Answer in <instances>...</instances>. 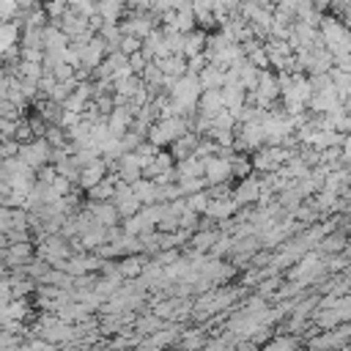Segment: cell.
<instances>
[{
    "label": "cell",
    "mask_w": 351,
    "mask_h": 351,
    "mask_svg": "<svg viewBox=\"0 0 351 351\" xmlns=\"http://www.w3.org/2000/svg\"><path fill=\"white\" fill-rule=\"evenodd\" d=\"M318 33H321V41L326 44V52L332 55V60L351 55V30L343 22L324 16V19H318Z\"/></svg>",
    "instance_id": "1"
},
{
    "label": "cell",
    "mask_w": 351,
    "mask_h": 351,
    "mask_svg": "<svg viewBox=\"0 0 351 351\" xmlns=\"http://www.w3.org/2000/svg\"><path fill=\"white\" fill-rule=\"evenodd\" d=\"M36 329H38V337H41V340H47V343H52V346H60V343H71V340H77V329H74V324H66V321H63V318H58L55 313L41 315V318H38V324H36Z\"/></svg>",
    "instance_id": "2"
},
{
    "label": "cell",
    "mask_w": 351,
    "mask_h": 351,
    "mask_svg": "<svg viewBox=\"0 0 351 351\" xmlns=\"http://www.w3.org/2000/svg\"><path fill=\"white\" fill-rule=\"evenodd\" d=\"M230 151H219L217 156H208L203 162V178H206V189L208 186H219L228 184L233 178V167H230Z\"/></svg>",
    "instance_id": "3"
},
{
    "label": "cell",
    "mask_w": 351,
    "mask_h": 351,
    "mask_svg": "<svg viewBox=\"0 0 351 351\" xmlns=\"http://www.w3.org/2000/svg\"><path fill=\"white\" fill-rule=\"evenodd\" d=\"M324 271V263H321V255L318 252H307V255H302L293 266H291V271H288V280L293 282V285H307V282H313L318 274Z\"/></svg>",
    "instance_id": "4"
},
{
    "label": "cell",
    "mask_w": 351,
    "mask_h": 351,
    "mask_svg": "<svg viewBox=\"0 0 351 351\" xmlns=\"http://www.w3.org/2000/svg\"><path fill=\"white\" fill-rule=\"evenodd\" d=\"M22 165H27L30 170H41L47 162H52V145L47 140H33L27 145H19V154Z\"/></svg>",
    "instance_id": "5"
},
{
    "label": "cell",
    "mask_w": 351,
    "mask_h": 351,
    "mask_svg": "<svg viewBox=\"0 0 351 351\" xmlns=\"http://www.w3.org/2000/svg\"><path fill=\"white\" fill-rule=\"evenodd\" d=\"M266 145L263 123H239L236 126V151H258Z\"/></svg>",
    "instance_id": "6"
},
{
    "label": "cell",
    "mask_w": 351,
    "mask_h": 351,
    "mask_svg": "<svg viewBox=\"0 0 351 351\" xmlns=\"http://www.w3.org/2000/svg\"><path fill=\"white\" fill-rule=\"evenodd\" d=\"M112 206L118 208V214H121V219H129V217H137L140 214V208H143V203L137 200V195H134V189L129 186V184H118L115 186V197H112Z\"/></svg>",
    "instance_id": "7"
},
{
    "label": "cell",
    "mask_w": 351,
    "mask_h": 351,
    "mask_svg": "<svg viewBox=\"0 0 351 351\" xmlns=\"http://www.w3.org/2000/svg\"><path fill=\"white\" fill-rule=\"evenodd\" d=\"M340 107H343V99L337 96V90H335V82H332L329 88L313 90V99H310V110H315V112H321V115H329V112H335V110H340Z\"/></svg>",
    "instance_id": "8"
},
{
    "label": "cell",
    "mask_w": 351,
    "mask_h": 351,
    "mask_svg": "<svg viewBox=\"0 0 351 351\" xmlns=\"http://www.w3.org/2000/svg\"><path fill=\"white\" fill-rule=\"evenodd\" d=\"M261 192H263V184L258 176H247L239 181V186L233 189V200L239 206H250V203H258L261 200Z\"/></svg>",
    "instance_id": "9"
},
{
    "label": "cell",
    "mask_w": 351,
    "mask_h": 351,
    "mask_svg": "<svg viewBox=\"0 0 351 351\" xmlns=\"http://www.w3.org/2000/svg\"><path fill=\"white\" fill-rule=\"evenodd\" d=\"M115 176L123 181V184H137L140 178H143V165H140V159L134 156V154H123L118 162H115Z\"/></svg>",
    "instance_id": "10"
},
{
    "label": "cell",
    "mask_w": 351,
    "mask_h": 351,
    "mask_svg": "<svg viewBox=\"0 0 351 351\" xmlns=\"http://www.w3.org/2000/svg\"><path fill=\"white\" fill-rule=\"evenodd\" d=\"M176 340H181L178 326H167V329H162V332H156V335H151V337H143L137 348H140V351H162V348H167V346L176 343Z\"/></svg>",
    "instance_id": "11"
},
{
    "label": "cell",
    "mask_w": 351,
    "mask_h": 351,
    "mask_svg": "<svg viewBox=\"0 0 351 351\" xmlns=\"http://www.w3.org/2000/svg\"><path fill=\"white\" fill-rule=\"evenodd\" d=\"M197 112L208 121H214L219 112H225V101H222V90H203L200 101H197Z\"/></svg>",
    "instance_id": "12"
},
{
    "label": "cell",
    "mask_w": 351,
    "mask_h": 351,
    "mask_svg": "<svg viewBox=\"0 0 351 351\" xmlns=\"http://www.w3.org/2000/svg\"><path fill=\"white\" fill-rule=\"evenodd\" d=\"M88 211L93 214L96 225H101V228H107V230H112V228L121 222V214H118V208H115L112 203H88Z\"/></svg>",
    "instance_id": "13"
},
{
    "label": "cell",
    "mask_w": 351,
    "mask_h": 351,
    "mask_svg": "<svg viewBox=\"0 0 351 351\" xmlns=\"http://www.w3.org/2000/svg\"><path fill=\"white\" fill-rule=\"evenodd\" d=\"M104 178H107V162L99 159V162H93V165H88V167L80 170V181H77V184L90 192V189H93L96 184H101Z\"/></svg>",
    "instance_id": "14"
},
{
    "label": "cell",
    "mask_w": 351,
    "mask_h": 351,
    "mask_svg": "<svg viewBox=\"0 0 351 351\" xmlns=\"http://www.w3.org/2000/svg\"><path fill=\"white\" fill-rule=\"evenodd\" d=\"M222 101H225V110L239 115L244 110V101H247V90L241 85H225L222 88Z\"/></svg>",
    "instance_id": "15"
},
{
    "label": "cell",
    "mask_w": 351,
    "mask_h": 351,
    "mask_svg": "<svg viewBox=\"0 0 351 351\" xmlns=\"http://www.w3.org/2000/svg\"><path fill=\"white\" fill-rule=\"evenodd\" d=\"M236 208H239V203H236L233 197H225V200H208V208H206L203 217L225 222V219H230V217L236 214Z\"/></svg>",
    "instance_id": "16"
},
{
    "label": "cell",
    "mask_w": 351,
    "mask_h": 351,
    "mask_svg": "<svg viewBox=\"0 0 351 351\" xmlns=\"http://www.w3.org/2000/svg\"><path fill=\"white\" fill-rule=\"evenodd\" d=\"M71 47V38L58 27V25H47L44 27V52H55V49H66Z\"/></svg>",
    "instance_id": "17"
},
{
    "label": "cell",
    "mask_w": 351,
    "mask_h": 351,
    "mask_svg": "<svg viewBox=\"0 0 351 351\" xmlns=\"http://www.w3.org/2000/svg\"><path fill=\"white\" fill-rule=\"evenodd\" d=\"M206 44H208V33L206 30H192L184 36V58H197L206 52Z\"/></svg>",
    "instance_id": "18"
},
{
    "label": "cell",
    "mask_w": 351,
    "mask_h": 351,
    "mask_svg": "<svg viewBox=\"0 0 351 351\" xmlns=\"http://www.w3.org/2000/svg\"><path fill=\"white\" fill-rule=\"evenodd\" d=\"M154 63L159 66V71H162L165 77L181 80V77L186 74V58H184V55H167V58H162V60H154Z\"/></svg>",
    "instance_id": "19"
},
{
    "label": "cell",
    "mask_w": 351,
    "mask_h": 351,
    "mask_svg": "<svg viewBox=\"0 0 351 351\" xmlns=\"http://www.w3.org/2000/svg\"><path fill=\"white\" fill-rule=\"evenodd\" d=\"M197 143H200V137L195 134V132H189V134H184L181 140H176L173 143V159H176V165L178 162H184V159H189L192 154H195V148H197Z\"/></svg>",
    "instance_id": "20"
},
{
    "label": "cell",
    "mask_w": 351,
    "mask_h": 351,
    "mask_svg": "<svg viewBox=\"0 0 351 351\" xmlns=\"http://www.w3.org/2000/svg\"><path fill=\"white\" fill-rule=\"evenodd\" d=\"M132 189H134V195L143 206H156L159 203V184H154L148 178H140L137 184H132Z\"/></svg>",
    "instance_id": "21"
},
{
    "label": "cell",
    "mask_w": 351,
    "mask_h": 351,
    "mask_svg": "<svg viewBox=\"0 0 351 351\" xmlns=\"http://www.w3.org/2000/svg\"><path fill=\"white\" fill-rule=\"evenodd\" d=\"M143 269H145V258L143 255H129V258L118 261V274L123 277V282H129L132 277H140Z\"/></svg>",
    "instance_id": "22"
},
{
    "label": "cell",
    "mask_w": 351,
    "mask_h": 351,
    "mask_svg": "<svg viewBox=\"0 0 351 351\" xmlns=\"http://www.w3.org/2000/svg\"><path fill=\"white\" fill-rule=\"evenodd\" d=\"M186 178H203V162L189 156L184 162L176 165V181H186Z\"/></svg>",
    "instance_id": "23"
},
{
    "label": "cell",
    "mask_w": 351,
    "mask_h": 351,
    "mask_svg": "<svg viewBox=\"0 0 351 351\" xmlns=\"http://www.w3.org/2000/svg\"><path fill=\"white\" fill-rule=\"evenodd\" d=\"M197 80H200V88H203V90H222V85H225V71H219V69H214V66H206Z\"/></svg>",
    "instance_id": "24"
},
{
    "label": "cell",
    "mask_w": 351,
    "mask_h": 351,
    "mask_svg": "<svg viewBox=\"0 0 351 351\" xmlns=\"http://www.w3.org/2000/svg\"><path fill=\"white\" fill-rule=\"evenodd\" d=\"M123 14V5L118 0H110V3H99L96 5V16L104 22V25H118V16Z\"/></svg>",
    "instance_id": "25"
},
{
    "label": "cell",
    "mask_w": 351,
    "mask_h": 351,
    "mask_svg": "<svg viewBox=\"0 0 351 351\" xmlns=\"http://www.w3.org/2000/svg\"><path fill=\"white\" fill-rule=\"evenodd\" d=\"M134 324H137V329H140V335H145V337H151V335H156V332H162V329H167V326H170L167 321H162V318H156L154 313H151V315H143V318H137Z\"/></svg>",
    "instance_id": "26"
},
{
    "label": "cell",
    "mask_w": 351,
    "mask_h": 351,
    "mask_svg": "<svg viewBox=\"0 0 351 351\" xmlns=\"http://www.w3.org/2000/svg\"><path fill=\"white\" fill-rule=\"evenodd\" d=\"M5 313H8V321H25L30 315V304L27 299H11L5 304Z\"/></svg>",
    "instance_id": "27"
},
{
    "label": "cell",
    "mask_w": 351,
    "mask_h": 351,
    "mask_svg": "<svg viewBox=\"0 0 351 351\" xmlns=\"http://www.w3.org/2000/svg\"><path fill=\"white\" fill-rule=\"evenodd\" d=\"M192 14H195V19H197L203 27H214V25H217V19H214V14H211V3H192Z\"/></svg>",
    "instance_id": "28"
},
{
    "label": "cell",
    "mask_w": 351,
    "mask_h": 351,
    "mask_svg": "<svg viewBox=\"0 0 351 351\" xmlns=\"http://www.w3.org/2000/svg\"><path fill=\"white\" fill-rule=\"evenodd\" d=\"M230 167H233V176H236V178L252 176V159H247V156L233 154V156H230Z\"/></svg>",
    "instance_id": "29"
},
{
    "label": "cell",
    "mask_w": 351,
    "mask_h": 351,
    "mask_svg": "<svg viewBox=\"0 0 351 351\" xmlns=\"http://www.w3.org/2000/svg\"><path fill=\"white\" fill-rule=\"evenodd\" d=\"M247 60H250L255 69L266 71V66H269V55H266V47H263V44H258L255 49H250V52H247Z\"/></svg>",
    "instance_id": "30"
},
{
    "label": "cell",
    "mask_w": 351,
    "mask_h": 351,
    "mask_svg": "<svg viewBox=\"0 0 351 351\" xmlns=\"http://www.w3.org/2000/svg\"><path fill=\"white\" fill-rule=\"evenodd\" d=\"M44 140L52 145V151H58V148H66V140H69V134H66L60 126H49Z\"/></svg>",
    "instance_id": "31"
},
{
    "label": "cell",
    "mask_w": 351,
    "mask_h": 351,
    "mask_svg": "<svg viewBox=\"0 0 351 351\" xmlns=\"http://www.w3.org/2000/svg\"><path fill=\"white\" fill-rule=\"evenodd\" d=\"M118 52H123L126 58H132V55L143 52V41H140V38H134V36H123V38H121V44H118Z\"/></svg>",
    "instance_id": "32"
},
{
    "label": "cell",
    "mask_w": 351,
    "mask_h": 351,
    "mask_svg": "<svg viewBox=\"0 0 351 351\" xmlns=\"http://www.w3.org/2000/svg\"><path fill=\"white\" fill-rule=\"evenodd\" d=\"M184 200H186V208L195 211V214H206V208H208V195H206V192L189 195V197H184Z\"/></svg>",
    "instance_id": "33"
},
{
    "label": "cell",
    "mask_w": 351,
    "mask_h": 351,
    "mask_svg": "<svg viewBox=\"0 0 351 351\" xmlns=\"http://www.w3.org/2000/svg\"><path fill=\"white\" fill-rule=\"evenodd\" d=\"M181 346H184V348H189V351H195V348L206 346V340H203V332H200V329L184 332V335H181Z\"/></svg>",
    "instance_id": "34"
},
{
    "label": "cell",
    "mask_w": 351,
    "mask_h": 351,
    "mask_svg": "<svg viewBox=\"0 0 351 351\" xmlns=\"http://www.w3.org/2000/svg\"><path fill=\"white\" fill-rule=\"evenodd\" d=\"M313 206H315L318 211H329V208H335V206H337V195H335V192H324V189H321V192L315 195V203H313Z\"/></svg>",
    "instance_id": "35"
},
{
    "label": "cell",
    "mask_w": 351,
    "mask_h": 351,
    "mask_svg": "<svg viewBox=\"0 0 351 351\" xmlns=\"http://www.w3.org/2000/svg\"><path fill=\"white\" fill-rule=\"evenodd\" d=\"M0 118H3V121H14V123H19V121H22V112H19L8 99H3V101H0Z\"/></svg>",
    "instance_id": "36"
},
{
    "label": "cell",
    "mask_w": 351,
    "mask_h": 351,
    "mask_svg": "<svg viewBox=\"0 0 351 351\" xmlns=\"http://www.w3.org/2000/svg\"><path fill=\"white\" fill-rule=\"evenodd\" d=\"M11 230H14V211L5 208V206H0V233L8 236Z\"/></svg>",
    "instance_id": "37"
},
{
    "label": "cell",
    "mask_w": 351,
    "mask_h": 351,
    "mask_svg": "<svg viewBox=\"0 0 351 351\" xmlns=\"http://www.w3.org/2000/svg\"><path fill=\"white\" fill-rule=\"evenodd\" d=\"M318 250H343V236L340 233H332V236H326L321 244H318Z\"/></svg>",
    "instance_id": "38"
},
{
    "label": "cell",
    "mask_w": 351,
    "mask_h": 351,
    "mask_svg": "<svg viewBox=\"0 0 351 351\" xmlns=\"http://www.w3.org/2000/svg\"><path fill=\"white\" fill-rule=\"evenodd\" d=\"M25 351H55V346L47 343V340H41V337H33V340L25 343Z\"/></svg>",
    "instance_id": "39"
},
{
    "label": "cell",
    "mask_w": 351,
    "mask_h": 351,
    "mask_svg": "<svg viewBox=\"0 0 351 351\" xmlns=\"http://www.w3.org/2000/svg\"><path fill=\"white\" fill-rule=\"evenodd\" d=\"M233 337L228 335V337H222V340H208L206 346H203V351H228V343H230Z\"/></svg>",
    "instance_id": "40"
},
{
    "label": "cell",
    "mask_w": 351,
    "mask_h": 351,
    "mask_svg": "<svg viewBox=\"0 0 351 351\" xmlns=\"http://www.w3.org/2000/svg\"><path fill=\"white\" fill-rule=\"evenodd\" d=\"M277 285H280V280H277V277H271V280H261V288H258V293H261V296H266V293L277 291Z\"/></svg>",
    "instance_id": "41"
},
{
    "label": "cell",
    "mask_w": 351,
    "mask_h": 351,
    "mask_svg": "<svg viewBox=\"0 0 351 351\" xmlns=\"http://www.w3.org/2000/svg\"><path fill=\"white\" fill-rule=\"evenodd\" d=\"M3 99H8V77L0 80V101H3Z\"/></svg>",
    "instance_id": "42"
},
{
    "label": "cell",
    "mask_w": 351,
    "mask_h": 351,
    "mask_svg": "<svg viewBox=\"0 0 351 351\" xmlns=\"http://www.w3.org/2000/svg\"><path fill=\"white\" fill-rule=\"evenodd\" d=\"M3 250H8V239L0 233V252H3Z\"/></svg>",
    "instance_id": "43"
},
{
    "label": "cell",
    "mask_w": 351,
    "mask_h": 351,
    "mask_svg": "<svg viewBox=\"0 0 351 351\" xmlns=\"http://www.w3.org/2000/svg\"><path fill=\"white\" fill-rule=\"evenodd\" d=\"M346 255H348V258H351V247H346Z\"/></svg>",
    "instance_id": "44"
},
{
    "label": "cell",
    "mask_w": 351,
    "mask_h": 351,
    "mask_svg": "<svg viewBox=\"0 0 351 351\" xmlns=\"http://www.w3.org/2000/svg\"><path fill=\"white\" fill-rule=\"evenodd\" d=\"M310 351H315V348H310Z\"/></svg>",
    "instance_id": "45"
}]
</instances>
